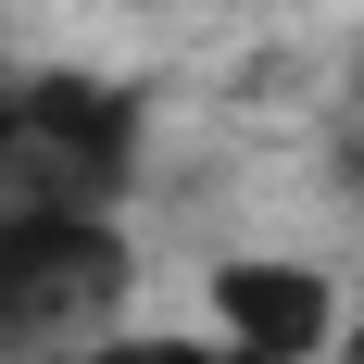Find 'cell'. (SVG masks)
Here are the masks:
<instances>
[{
	"label": "cell",
	"mask_w": 364,
	"mask_h": 364,
	"mask_svg": "<svg viewBox=\"0 0 364 364\" xmlns=\"http://www.w3.org/2000/svg\"><path fill=\"white\" fill-rule=\"evenodd\" d=\"M139 176V101L101 75H13L0 88V226L13 214H113Z\"/></svg>",
	"instance_id": "cell-1"
},
{
	"label": "cell",
	"mask_w": 364,
	"mask_h": 364,
	"mask_svg": "<svg viewBox=\"0 0 364 364\" xmlns=\"http://www.w3.org/2000/svg\"><path fill=\"white\" fill-rule=\"evenodd\" d=\"M139 252L113 214H13L0 226V364H50L75 339L126 327Z\"/></svg>",
	"instance_id": "cell-2"
},
{
	"label": "cell",
	"mask_w": 364,
	"mask_h": 364,
	"mask_svg": "<svg viewBox=\"0 0 364 364\" xmlns=\"http://www.w3.org/2000/svg\"><path fill=\"white\" fill-rule=\"evenodd\" d=\"M327 339H339L327 264H289V252H226L214 264V352L226 364H314Z\"/></svg>",
	"instance_id": "cell-3"
},
{
	"label": "cell",
	"mask_w": 364,
	"mask_h": 364,
	"mask_svg": "<svg viewBox=\"0 0 364 364\" xmlns=\"http://www.w3.org/2000/svg\"><path fill=\"white\" fill-rule=\"evenodd\" d=\"M50 364H226L214 339H176V327H101V339H75V352Z\"/></svg>",
	"instance_id": "cell-4"
},
{
	"label": "cell",
	"mask_w": 364,
	"mask_h": 364,
	"mask_svg": "<svg viewBox=\"0 0 364 364\" xmlns=\"http://www.w3.org/2000/svg\"><path fill=\"white\" fill-rule=\"evenodd\" d=\"M339 364H364V289H339Z\"/></svg>",
	"instance_id": "cell-5"
},
{
	"label": "cell",
	"mask_w": 364,
	"mask_h": 364,
	"mask_svg": "<svg viewBox=\"0 0 364 364\" xmlns=\"http://www.w3.org/2000/svg\"><path fill=\"white\" fill-rule=\"evenodd\" d=\"M339 188H352V201H364V126H352V139H339Z\"/></svg>",
	"instance_id": "cell-6"
}]
</instances>
